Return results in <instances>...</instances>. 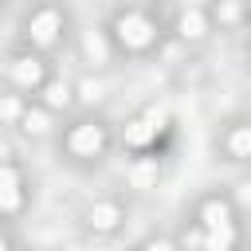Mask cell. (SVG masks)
<instances>
[{
    "label": "cell",
    "instance_id": "cell-1",
    "mask_svg": "<svg viewBox=\"0 0 251 251\" xmlns=\"http://www.w3.org/2000/svg\"><path fill=\"white\" fill-rule=\"evenodd\" d=\"M118 35H122V43H129V47H145V43L153 39V27H149V20H141V16H122V20H118Z\"/></svg>",
    "mask_w": 251,
    "mask_h": 251
},
{
    "label": "cell",
    "instance_id": "cell-2",
    "mask_svg": "<svg viewBox=\"0 0 251 251\" xmlns=\"http://www.w3.org/2000/svg\"><path fill=\"white\" fill-rule=\"evenodd\" d=\"M71 149L75 153H98L102 149V129L98 126H78L75 137H71Z\"/></svg>",
    "mask_w": 251,
    "mask_h": 251
},
{
    "label": "cell",
    "instance_id": "cell-3",
    "mask_svg": "<svg viewBox=\"0 0 251 251\" xmlns=\"http://www.w3.org/2000/svg\"><path fill=\"white\" fill-rule=\"evenodd\" d=\"M55 31H59V16H55V12H39V16L31 20V39H35V43H51Z\"/></svg>",
    "mask_w": 251,
    "mask_h": 251
},
{
    "label": "cell",
    "instance_id": "cell-4",
    "mask_svg": "<svg viewBox=\"0 0 251 251\" xmlns=\"http://www.w3.org/2000/svg\"><path fill=\"white\" fill-rule=\"evenodd\" d=\"M12 78L24 82V86H35V82H39V63H35V59H16V63H12Z\"/></svg>",
    "mask_w": 251,
    "mask_h": 251
},
{
    "label": "cell",
    "instance_id": "cell-5",
    "mask_svg": "<svg viewBox=\"0 0 251 251\" xmlns=\"http://www.w3.org/2000/svg\"><path fill=\"white\" fill-rule=\"evenodd\" d=\"M204 224H208V231H220V227H231V224H227V204H220V200H212V204H204Z\"/></svg>",
    "mask_w": 251,
    "mask_h": 251
},
{
    "label": "cell",
    "instance_id": "cell-6",
    "mask_svg": "<svg viewBox=\"0 0 251 251\" xmlns=\"http://www.w3.org/2000/svg\"><path fill=\"white\" fill-rule=\"evenodd\" d=\"M90 224H94L98 231H106V227H114V224H118V208H114V204H98V208L90 212Z\"/></svg>",
    "mask_w": 251,
    "mask_h": 251
},
{
    "label": "cell",
    "instance_id": "cell-7",
    "mask_svg": "<svg viewBox=\"0 0 251 251\" xmlns=\"http://www.w3.org/2000/svg\"><path fill=\"white\" fill-rule=\"evenodd\" d=\"M180 31H184L188 39H196V35H204V16H200L196 8H192V12H184V16H180Z\"/></svg>",
    "mask_w": 251,
    "mask_h": 251
},
{
    "label": "cell",
    "instance_id": "cell-8",
    "mask_svg": "<svg viewBox=\"0 0 251 251\" xmlns=\"http://www.w3.org/2000/svg\"><path fill=\"white\" fill-rule=\"evenodd\" d=\"M227 247H231V227H220V231L204 235V251H227Z\"/></svg>",
    "mask_w": 251,
    "mask_h": 251
},
{
    "label": "cell",
    "instance_id": "cell-9",
    "mask_svg": "<svg viewBox=\"0 0 251 251\" xmlns=\"http://www.w3.org/2000/svg\"><path fill=\"white\" fill-rule=\"evenodd\" d=\"M126 141H129V145H149V141H153V129H149L145 122H133V126H126Z\"/></svg>",
    "mask_w": 251,
    "mask_h": 251
},
{
    "label": "cell",
    "instance_id": "cell-10",
    "mask_svg": "<svg viewBox=\"0 0 251 251\" xmlns=\"http://www.w3.org/2000/svg\"><path fill=\"white\" fill-rule=\"evenodd\" d=\"M165 118H169V106H165V102H157V106H149V114H145V126L157 133V129L165 126Z\"/></svg>",
    "mask_w": 251,
    "mask_h": 251
},
{
    "label": "cell",
    "instance_id": "cell-11",
    "mask_svg": "<svg viewBox=\"0 0 251 251\" xmlns=\"http://www.w3.org/2000/svg\"><path fill=\"white\" fill-rule=\"evenodd\" d=\"M231 153H239V157L251 153V129H235L231 133Z\"/></svg>",
    "mask_w": 251,
    "mask_h": 251
},
{
    "label": "cell",
    "instance_id": "cell-12",
    "mask_svg": "<svg viewBox=\"0 0 251 251\" xmlns=\"http://www.w3.org/2000/svg\"><path fill=\"white\" fill-rule=\"evenodd\" d=\"M153 180H157V165L153 161H145V165L133 169V184H153Z\"/></svg>",
    "mask_w": 251,
    "mask_h": 251
},
{
    "label": "cell",
    "instance_id": "cell-13",
    "mask_svg": "<svg viewBox=\"0 0 251 251\" xmlns=\"http://www.w3.org/2000/svg\"><path fill=\"white\" fill-rule=\"evenodd\" d=\"M67 98H71V90H67L63 82H51V86H47V102H51V106H67Z\"/></svg>",
    "mask_w": 251,
    "mask_h": 251
},
{
    "label": "cell",
    "instance_id": "cell-14",
    "mask_svg": "<svg viewBox=\"0 0 251 251\" xmlns=\"http://www.w3.org/2000/svg\"><path fill=\"white\" fill-rule=\"evenodd\" d=\"M0 208H4V212H16V208H20V192H16V188L0 192Z\"/></svg>",
    "mask_w": 251,
    "mask_h": 251
},
{
    "label": "cell",
    "instance_id": "cell-15",
    "mask_svg": "<svg viewBox=\"0 0 251 251\" xmlns=\"http://www.w3.org/2000/svg\"><path fill=\"white\" fill-rule=\"evenodd\" d=\"M86 51H90L94 59H102V55H106V43H102L98 35H86Z\"/></svg>",
    "mask_w": 251,
    "mask_h": 251
},
{
    "label": "cell",
    "instance_id": "cell-16",
    "mask_svg": "<svg viewBox=\"0 0 251 251\" xmlns=\"http://www.w3.org/2000/svg\"><path fill=\"white\" fill-rule=\"evenodd\" d=\"M8 188H16V173L8 165H0V192H8Z\"/></svg>",
    "mask_w": 251,
    "mask_h": 251
},
{
    "label": "cell",
    "instance_id": "cell-17",
    "mask_svg": "<svg viewBox=\"0 0 251 251\" xmlns=\"http://www.w3.org/2000/svg\"><path fill=\"white\" fill-rule=\"evenodd\" d=\"M16 114H20V102L16 98H4L0 102V118H16Z\"/></svg>",
    "mask_w": 251,
    "mask_h": 251
},
{
    "label": "cell",
    "instance_id": "cell-18",
    "mask_svg": "<svg viewBox=\"0 0 251 251\" xmlns=\"http://www.w3.org/2000/svg\"><path fill=\"white\" fill-rule=\"evenodd\" d=\"M27 129H31V133H43V129H47V118H43V114H27Z\"/></svg>",
    "mask_w": 251,
    "mask_h": 251
},
{
    "label": "cell",
    "instance_id": "cell-19",
    "mask_svg": "<svg viewBox=\"0 0 251 251\" xmlns=\"http://www.w3.org/2000/svg\"><path fill=\"white\" fill-rule=\"evenodd\" d=\"M82 98H86V102H98V98H102V86H98V82H86V86H82Z\"/></svg>",
    "mask_w": 251,
    "mask_h": 251
},
{
    "label": "cell",
    "instance_id": "cell-20",
    "mask_svg": "<svg viewBox=\"0 0 251 251\" xmlns=\"http://www.w3.org/2000/svg\"><path fill=\"white\" fill-rule=\"evenodd\" d=\"M235 16H239L235 4H224V8H220V20H235Z\"/></svg>",
    "mask_w": 251,
    "mask_h": 251
},
{
    "label": "cell",
    "instance_id": "cell-21",
    "mask_svg": "<svg viewBox=\"0 0 251 251\" xmlns=\"http://www.w3.org/2000/svg\"><path fill=\"white\" fill-rule=\"evenodd\" d=\"M239 200H243V204H251V184H247V188H239Z\"/></svg>",
    "mask_w": 251,
    "mask_h": 251
},
{
    "label": "cell",
    "instance_id": "cell-22",
    "mask_svg": "<svg viewBox=\"0 0 251 251\" xmlns=\"http://www.w3.org/2000/svg\"><path fill=\"white\" fill-rule=\"evenodd\" d=\"M145 251H173V247H169V243H149Z\"/></svg>",
    "mask_w": 251,
    "mask_h": 251
},
{
    "label": "cell",
    "instance_id": "cell-23",
    "mask_svg": "<svg viewBox=\"0 0 251 251\" xmlns=\"http://www.w3.org/2000/svg\"><path fill=\"white\" fill-rule=\"evenodd\" d=\"M0 251H8V247H4V239H0Z\"/></svg>",
    "mask_w": 251,
    "mask_h": 251
}]
</instances>
